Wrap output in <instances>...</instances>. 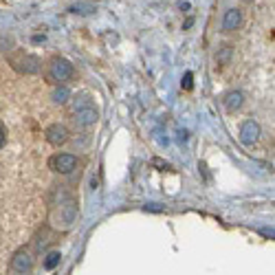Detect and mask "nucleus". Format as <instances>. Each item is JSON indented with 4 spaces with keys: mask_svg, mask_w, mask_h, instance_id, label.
<instances>
[{
    "mask_svg": "<svg viewBox=\"0 0 275 275\" xmlns=\"http://www.w3.org/2000/svg\"><path fill=\"white\" fill-rule=\"evenodd\" d=\"M49 168L58 174H70L75 168H77V156L75 154H55L49 159Z\"/></svg>",
    "mask_w": 275,
    "mask_h": 275,
    "instance_id": "1",
    "label": "nucleus"
},
{
    "mask_svg": "<svg viewBox=\"0 0 275 275\" xmlns=\"http://www.w3.org/2000/svg\"><path fill=\"white\" fill-rule=\"evenodd\" d=\"M49 75L53 82H66L73 77V64L68 60H62V58H55L51 62V68H49Z\"/></svg>",
    "mask_w": 275,
    "mask_h": 275,
    "instance_id": "2",
    "label": "nucleus"
},
{
    "mask_svg": "<svg viewBox=\"0 0 275 275\" xmlns=\"http://www.w3.org/2000/svg\"><path fill=\"white\" fill-rule=\"evenodd\" d=\"M75 216H77V205L73 200H68V203H64V205H60V209H58V214H55V227H62V229H66V227H70L75 223Z\"/></svg>",
    "mask_w": 275,
    "mask_h": 275,
    "instance_id": "3",
    "label": "nucleus"
},
{
    "mask_svg": "<svg viewBox=\"0 0 275 275\" xmlns=\"http://www.w3.org/2000/svg\"><path fill=\"white\" fill-rule=\"evenodd\" d=\"M97 117L99 115H97L95 106H90L88 101L75 108V121H77V125H82V128H90V125H95Z\"/></svg>",
    "mask_w": 275,
    "mask_h": 275,
    "instance_id": "4",
    "label": "nucleus"
},
{
    "mask_svg": "<svg viewBox=\"0 0 275 275\" xmlns=\"http://www.w3.org/2000/svg\"><path fill=\"white\" fill-rule=\"evenodd\" d=\"M33 266V255L27 249H18L11 258V271L13 273H29Z\"/></svg>",
    "mask_w": 275,
    "mask_h": 275,
    "instance_id": "5",
    "label": "nucleus"
},
{
    "mask_svg": "<svg viewBox=\"0 0 275 275\" xmlns=\"http://www.w3.org/2000/svg\"><path fill=\"white\" fill-rule=\"evenodd\" d=\"M13 66L20 70V73H25V75H33L40 70V60L35 58V55H18V58H13Z\"/></svg>",
    "mask_w": 275,
    "mask_h": 275,
    "instance_id": "6",
    "label": "nucleus"
},
{
    "mask_svg": "<svg viewBox=\"0 0 275 275\" xmlns=\"http://www.w3.org/2000/svg\"><path fill=\"white\" fill-rule=\"evenodd\" d=\"M260 139V125H258L253 119H249L242 123V128H240V141L245 145H253L255 141Z\"/></svg>",
    "mask_w": 275,
    "mask_h": 275,
    "instance_id": "7",
    "label": "nucleus"
},
{
    "mask_svg": "<svg viewBox=\"0 0 275 275\" xmlns=\"http://www.w3.org/2000/svg\"><path fill=\"white\" fill-rule=\"evenodd\" d=\"M44 137H46V141H49L51 145H62L68 139V128L66 125H62V123H53V125L46 128Z\"/></svg>",
    "mask_w": 275,
    "mask_h": 275,
    "instance_id": "8",
    "label": "nucleus"
},
{
    "mask_svg": "<svg viewBox=\"0 0 275 275\" xmlns=\"http://www.w3.org/2000/svg\"><path fill=\"white\" fill-rule=\"evenodd\" d=\"M242 104H245V95H242L240 90H233L225 97V108L229 110V113H235L238 108H242Z\"/></svg>",
    "mask_w": 275,
    "mask_h": 275,
    "instance_id": "9",
    "label": "nucleus"
},
{
    "mask_svg": "<svg viewBox=\"0 0 275 275\" xmlns=\"http://www.w3.org/2000/svg\"><path fill=\"white\" fill-rule=\"evenodd\" d=\"M240 22H242V15L238 9H229L225 13V18H223V29L227 31H233V29H238L240 27Z\"/></svg>",
    "mask_w": 275,
    "mask_h": 275,
    "instance_id": "10",
    "label": "nucleus"
},
{
    "mask_svg": "<svg viewBox=\"0 0 275 275\" xmlns=\"http://www.w3.org/2000/svg\"><path fill=\"white\" fill-rule=\"evenodd\" d=\"M60 260H62V253H60V251H51V253H46V255H44L42 266H44L46 271H53L55 266L60 264Z\"/></svg>",
    "mask_w": 275,
    "mask_h": 275,
    "instance_id": "11",
    "label": "nucleus"
},
{
    "mask_svg": "<svg viewBox=\"0 0 275 275\" xmlns=\"http://www.w3.org/2000/svg\"><path fill=\"white\" fill-rule=\"evenodd\" d=\"M68 97H70V93H68L66 86H60V88L53 90V101L55 104H66Z\"/></svg>",
    "mask_w": 275,
    "mask_h": 275,
    "instance_id": "12",
    "label": "nucleus"
},
{
    "mask_svg": "<svg viewBox=\"0 0 275 275\" xmlns=\"http://www.w3.org/2000/svg\"><path fill=\"white\" fill-rule=\"evenodd\" d=\"M73 11H75V13H90V11H95V9H93V5H84V3H80V5H75V7H73Z\"/></svg>",
    "mask_w": 275,
    "mask_h": 275,
    "instance_id": "13",
    "label": "nucleus"
},
{
    "mask_svg": "<svg viewBox=\"0 0 275 275\" xmlns=\"http://www.w3.org/2000/svg\"><path fill=\"white\" fill-rule=\"evenodd\" d=\"M192 80H194V75L192 73H185V77H183V88L190 90L192 88Z\"/></svg>",
    "mask_w": 275,
    "mask_h": 275,
    "instance_id": "14",
    "label": "nucleus"
},
{
    "mask_svg": "<svg viewBox=\"0 0 275 275\" xmlns=\"http://www.w3.org/2000/svg\"><path fill=\"white\" fill-rule=\"evenodd\" d=\"M143 209H145V211H163V207H159L156 203H150V205H145Z\"/></svg>",
    "mask_w": 275,
    "mask_h": 275,
    "instance_id": "15",
    "label": "nucleus"
},
{
    "mask_svg": "<svg viewBox=\"0 0 275 275\" xmlns=\"http://www.w3.org/2000/svg\"><path fill=\"white\" fill-rule=\"evenodd\" d=\"M3 145H5V128L0 125V148H3Z\"/></svg>",
    "mask_w": 275,
    "mask_h": 275,
    "instance_id": "16",
    "label": "nucleus"
}]
</instances>
